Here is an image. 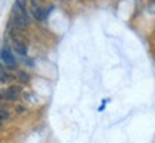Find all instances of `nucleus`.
<instances>
[{
  "mask_svg": "<svg viewBox=\"0 0 155 143\" xmlns=\"http://www.w3.org/2000/svg\"><path fill=\"white\" fill-rule=\"evenodd\" d=\"M13 26L17 30H27L30 26L27 14H13Z\"/></svg>",
  "mask_w": 155,
  "mask_h": 143,
  "instance_id": "nucleus-1",
  "label": "nucleus"
},
{
  "mask_svg": "<svg viewBox=\"0 0 155 143\" xmlns=\"http://www.w3.org/2000/svg\"><path fill=\"white\" fill-rule=\"evenodd\" d=\"M0 60L3 61L6 65H9L10 68H13L16 65V58H14L13 52L9 50V48H3L2 52H0Z\"/></svg>",
  "mask_w": 155,
  "mask_h": 143,
  "instance_id": "nucleus-2",
  "label": "nucleus"
},
{
  "mask_svg": "<svg viewBox=\"0 0 155 143\" xmlns=\"http://www.w3.org/2000/svg\"><path fill=\"white\" fill-rule=\"evenodd\" d=\"M20 94H21V89L17 85H10L7 89H5V97L7 101H16L20 97Z\"/></svg>",
  "mask_w": 155,
  "mask_h": 143,
  "instance_id": "nucleus-3",
  "label": "nucleus"
},
{
  "mask_svg": "<svg viewBox=\"0 0 155 143\" xmlns=\"http://www.w3.org/2000/svg\"><path fill=\"white\" fill-rule=\"evenodd\" d=\"M53 7H50V9H43V7H38V6H36L33 9V17L37 21H43V20H46V17L48 16V13H50V10H51Z\"/></svg>",
  "mask_w": 155,
  "mask_h": 143,
  "instance_id": "nucleus-4",
  "label": "nucleus"
},
{
  "mask_svg": "<svg viewBox=\"0 0 155 143\" xmlns=\"http://www.w3.org/2000/svg\"><path fill=\"white\" fill-rule=\"evenodd\" d=\"M13 48H14V51L21 57H26V54H27V46H26V43H23V41H16Z\"/></svg>",
  "mask_w": 155,
  "mask_h": 143,
  "instance_id": "nucleus-5",
  "label": "nucleus"
},
{
  "mask_svg": "<svg viewBox=\"0 0 155 143\" xmlns=\"http://www.w3.org/2000/svg\"><path fill=\"white\" fill-rule=\"evenodd\" d=\"M10 118V112L6 108H0V125L6 123Z\"/></svg>",
  "mask_w": 155,
  "mask_h": 143,
  "instance_id": "nucleus-6",
  "label": "nucleus"
},
{
  "mask_svg": "<svg viewBox=\"0 0 155 143\" xmlns=\"http://www.w3.org/2000/svg\"><path fill=\"white\" fill-rule=\"evenodd\" d=\"M17 79H19L21 84H27L30 81V75L27 72H24V71H19L17 72Z\"/></svg>",
  "mask_w": 155,
  "mask_h": 143,
  "instance_id": "nucleus-7",
  "label": "nucleus"
},
{
  "mask_svg": "<svg viewBox=\"0 0 155 143\" xmlns=\"http://www.w3.org/2000/svg\"><path fill=\"white\" fill-rule=\"evenodd\" d=\"M3 99H6V97H5V91H3V92L0 91V102L3 101Z\"/></svg>",
  "mask_w": 155,
  "mask_h": 143,
  "instance_id": "nucleus-8",
  "label": "nucleus"
}]
</instances>
